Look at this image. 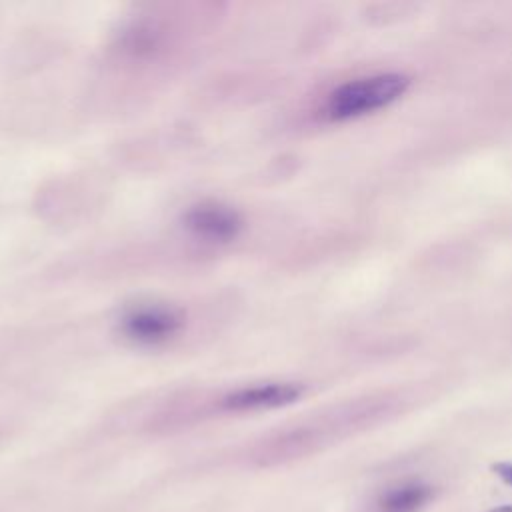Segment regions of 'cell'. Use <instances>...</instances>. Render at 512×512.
Instances as JSON below:
<instances>
[{
	"label": "cell",
	"mask_w": 512,
	"mask_h": 512,
	"mask_svg": "<svg viewBox=\"0 0 512 512\" xmlns=\"http://www.w3.org/2000/svg\"><path fill=\"white\" fill-rule=\"evenodd\" d=\"M408 82L410 80L398 72L350 80L330 92L324 112L330 120H348L380 110L398 100L406 92Z\"/></svg>",
	"instance_id": "obj_1"
},
{
	"label": "cell",
	"mask_w": 512,
	"mask_h": 512,
	"mask_svg": "<svg viewBox=\"0 0 512 512\" xmlns=\"http://www.w3.org/2000/svg\"><path fill=\"white\" fill-rule=\"evenodd\" d=\"M120 326L130 340L144 346H154L178 334L182 328V316L172 306L140 304L122 316Z\"/></svg>",
	"instance_id": "obj_2"
},
{
	"label": "cell",
	"mask_w": 512,
	"mask_h": 512,
	"mask_svg": "<svg viewBox=\"0 0 512 512\" xmlns=\"http://www.w3.org/2000/svg\"><path fill=\"white\" fill-rule=\"evenodd\" d=\"M186 228L204 242H230L242 230L240 214L218 202H202L184 214Z\"/></svg>",
	"instance_id": "obj_3"
},
{
	"label": "cell",
	"mask_w": 512,
	"mask_h": 512,
	"mask_svg": "<svg viewBox=\"0 0 512 512\" xmlns=\"http://www.w3.org/2000/svg\"><path fill=\"white\" fill-rule=\"evenodd\" d=\"M302 394V388L292 382H266L238 388L222 398L226 410H260V408H278L286 406Z\"/></svg>",
	"instance_id": "obj_4"
},
{
	"label": "cell",
	"mask_w": 512,
	"mask_h": 512,
	"mask_svg": "<svg viewBox=\"0 0 512 512\" xmlns=\"http://www.w3.org/2000/svg\"><path fill=\"white\" fill-rule=\"evenodd\" d=\"M432 496L426 484H402L380 498V512H418Z\"/></svg>",
	"instance_id": "obj_5"
},
{
	"label": "cell",
	"mask_w": 512,
	"mask_h": 512,
	"mask_svg": "<svg viewBox=\"0 0 512 512\" xmlns=\"http://www.w3.org/2000/svg\"><path fill=\"white\" fill-rule=\"evenodd\" d=\"M494 472L506 482L512 486V464H496L494 466Z\"/></svg>",
	"instance_id": "obj_6"
},
{
	"label": "cell",
	"mask_w": 512,
	"mask_h": 512,
	"mask_svg": "<svg viewBox=\"0 0 512 512\" xmlns=\"http://www.w3.org/2000/svg\"><path fill=\"white\" fill-rule=\"evenodd\" d=\"M490 512H512V506H500V508H494Z\"/></svg>",
	"instance_id": "obj_7"
}]
</instances>
